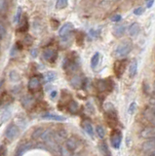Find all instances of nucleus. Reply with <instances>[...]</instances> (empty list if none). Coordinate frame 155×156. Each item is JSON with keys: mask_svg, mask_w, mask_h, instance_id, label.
I'll return each instance as SVG.
<instances>
[{"mask_svg": "<svg viewBox=\"0 0 155 156\" xmlns=\"http://www.w3.org/2000/svg\"><path fill=\"white\" fill-rule=\"evenodd\" d=\"M140 25L137 23H132L130 26H129V29H128V31H129V34L131 36H137V34H139V32H140Z\"/></svg>", "mask_w": 155, "mask_h": 156, "instance_id": "2eb2a0df", "label": "nucleus"}, {"mask_svg": "<svg viewBox=\"0 0 155 156\" xmlns=\"http://www.w3.org/2000/svg\"><path fill=\"white\" fill-rule=\"evenodd\" d=\"M43 132L44 130L42 129V128H37V129L34 130V132L32 133V138L33 140H38L39 138H41V136H42V134H43Z\"/></svg>", "mask_w": 155, "mask_h": 156, "instance_id": "a878e982", "label": "nucleus"}, {"mask_svg": "<svg viewBox=\"0 0 155 156\" xmlns=\"http://www.w3.org/2000/svg\"><path fill=\"white\" fill-rule=\"evenodd\" d=\"M132 51V44L130 42H123L117 46L115 50V56L117 58H124Z\"/></svg>", "mask_w": 155, "mask_h": 156, "instance_id": "f03ea898", "label": "nucleus"}, {"mask_svg": "<svg viewBox=\"0 0 155 156\" xmlns=\"http://www.w3.org/2000/svg\"><path fill=\"white\" fill-rule=\"evenodd\" d=\"M41 138H42L43 141H46V143H52V141H54V132L50 129L44 130Z\"/></svg>", "mask_w": 155, "mask_h": 156, "instance_id": "9b49d317", "label": "nucleus"}, {"mask_svg": "<svg viewBox=\"0 0 155 156\" xmlns=\"http://www.w3.org/2000/svg\"><path fill=\"white\" fill-rule=\"evenodd\" d=\"M68 108H69V112L72 114H76L79 110V105L78 103L75 102V100H71L69 102V105H68Z\"/></svg>", "mask_w": 155, "mask_h": 156, "instance_id": "6ab92c4d", "label": "nucleus"}, {"mask_svg": "<svg viewBox=\"0 0 155 156\" xmlns=\"http://www.w3.org/2000/svg\"><path fill=\"white\" fill-rule=\"evenodd\" d=\"M154 114H155V109H154Z\"/></svg>", "mask_w": 155, "mask_h": 156, "instance_id": "37998d69", "label": "nucleus"}, {"mask_svg": "<svg viewBox=\"0 0 155 156\" xmlns=\"http://www.w3.org/2000/svg\"><path fill=\"white\" fill-rule=\"evenodd\" d=\"M144 116H145L151 123H155V114H154V111H152L151 109L147 108L145 111H144Z\"/></svg>", "mask_w": 155, "mask_h": 156, "instance_id": "5701e85b", "label": "nucleus"}, {"mask_svg": "<svg viewBox=\"0 0 155 156\" xmlns=\"http://www.w3.org/2000/svg\"><path fill=\"white\" fill-rule=\"evenodd\" d=\"M142 149L147 154H152L155 151V140H148L142 145Z\"/></svg>", "mask_w": 155, "mask_h": 156, "instance_id": "39448f33", "label": "nucleus"}, {"mask_svg": "<svg viewBox=\"0 0 155 156\" xmlns=\"http://www.w3.org/2000/svg\"><path fill=\"white\" fill-rule=\"evenodd\" d=\"M56 73L54 71H47L45 74H44V80L47 83H50L52 81H54L56 79Z\"/></svg>", "mask_w": 155, "mask_h": 156, "instance_id": "4be33fe9", "label": "nucleus"}, {"mask_svg": "<svg viewBox=\"0 0 155 156\" xmlns=\"http://www.w3.org/2000/svg\"><path fill=\"white\" fill-rule=\"evenodd\" d=\"M140 136L146 140H155V127H146L142 131Z\"/></svg>", "mask_w": 155, "mask_h": 156, "instance_id": "423d86ee", "label": "nucleus"}, {"mask_svg": "<svg viewBox=\"0 0 155 156\" xmlns=\"http://www.w3.org/2000/svg\"><path fill=\"white\" fill-rule=\"evenodd\" d=\"M125 30H126V27L124 25H118L113 27V35L116 36V37H121L124 33H125Z\"/></svg>", "mask_w": 155, "mask_h": 156, "instance_id": "ddd939ff", "label": "nucleus"}, {"mask_svg": "<svg viewBox=\"0 0 155 156\" xmlns=\"http://www.w3.org/2000/svg\"><path fill=\"white\" fill-rule=\"evenodd\" d=\"M137 62L136 61H134L131 62L130 64V67H129V75L130 77H134L137 73Z\"/></svg>", "mask_w": 155, "mask_h": 156, "instance_id": "412c9836", "label": "nucleus"}, {"mask_svg": "<svg viewBox=\"0 0 155 156\" xmlns=\"http://www.w3.org/2000/svg\"><path fill=\"white\" fill-rule=\"evenodd\" d=\"M113 83L110 79H99L96 82V88L99 93L109 92L112 90Z\"/></svg>", "mask_w": 155, "mask_h": 156, "instance_id": "f257e3e1", "label": "nucleus"}, {"mask_svg": "<svg viewBox=\"0 0 155 156\" xmlns=\"http://www.w3.org/2000/svg\"><path fill=\"white\" fill-rule=\"evenodd\" d=\"M65 146L69 151H74L79 147V141L75 138H69L65 141Z\"/></svg>", "mask_w": 155, "mask_h": 156, "instance_id": "6e6552de", "label": "nucleus"}, {"mask_svg": "<svg viewBox=\"0 0 155 156\" xmlns=\"http://www.w3.org/2000/svg\"><path fill=\"white\" fill-rule=\"evenodd\" d=\"M143 12V9L142 8V7H137V8L136 9H134V14L137 16H140V15H142Z\"/></svg>", "mask_w": 155, "mask_h": 156, "instance_id": "7c9ffc66", "label": "nucleus"}, {"mask_svg": "<svg viewBox=\"0 0 155 156\" xmlns=\"http://www.w3.org/2000/svg\"><path fill=\"white\" fill-rule=\"evenodd\" d=\"M154 4V1L153 0H150V1H146V7L147 8H151Z\"/></svg>", "mask_w": 155, "mask_h": 156, "instance_id": "e433bc0d", "label": "nucleus"}, {"mask_svg": "<svg viewBox=\"0 0 155 156\" xmlns=\"http://www.w3.org/2000/svg\"><path fill=\"white\" fill-rule=\"evenodd\" d=\"M4 33H5V29H4V26L0 23V37H2Z\"/></svg>", "mask_w": 155, "mask_h": 156, "instance_id": "c9c22d12", "label": "nucleus"}, {"mask_svg": "<svg viewBox=\"0 0 155 156\" xmlns=\"http://www.w3.org/2000/svg\"><path fill=\"white\" fill-rule=\"evenodd\" d=\"M135 109H136V103H132L129 107V113L132 114L134 111H135Z\"/></svg>", "mask_w": 155, "mask_h": 156, "instance_id": "473e14b6", "label": "nucleus"}, {"mask_svg": "<svg viewBox=\"0 0 155 156\" xmlns=\"http://www.w3.org/2000/svg\"><path fill=\"white\" fill-rule=\"evenodd\" d=\"M5 4H6L5 1H0V11H1V10L5 7V6H4Z\"/></svg>", "mask_w": 155, "mask_h": 156, "instance_id": "ea45409f", "label": "nucleus"}, {"mask_svg": "<svg viewBox=\"0 0 155 156\" xmlns=\"http://www.w3.org/2000/svg\"><path fill=\"white\" fill-rule=\"evenodd\" d=\"M17 133H18V128H17L14 124H11V125H9V127L6 129L5 137L8 138V140L11 141L16 137Z\"/></svg>", "mask_w": 155, "mask_h": 156, "instance_id": "1a4fd4ad", "label": "nucleus"}, {"mask_svg": "<svg viewBox=\"0 0 155 156\" xmlns=\"http://www.w3.org/2000/svg\"><path fill=\"white\" fill-rule=\"evenodd\" d=\"M154 91H155V83H154Z\"/></svg>", "mask_w": 155, "mask_h": 156, "instance_id": "79ce46f5", "label": "nucleus"}, {"mask_svg": "<svg viewBox=\"0 0 155 156\" xmlns=\"http://www.w3.org/2000/svg\"><path fill=\"white\" fill-rule=\"evenodd\" d=\"M40 86V80L38 77H32L29 81V89L30 91H34Z\"/></svg>", "mask_w": 155, "mask_h": 156, "instance_id": "f8f14e48", "label": "nucleus"}, {"mask_svg": "<svg viewBox=\"0 0 155 156\" xmlns=\"http://www.w3.org/2000/svg\"><path fill=\"white\" fill-rule=\"evenodd\" d=\"M122 141V134L120 133L119 130H113L110 135V144H111L112 147L115 149H118L120 147Z\"/></svg>", "mask_w": 155, "mask_h": 156, "instance_id": "7ed1b4c3", "label": "nucleus"}, {"mask_svg": "<svg viewBox=\"0 0 155 156\" xmlns=\"http://www.w3.org/2000/svg\"><path fill=\"white\" fill-rule=\"evenodd\" d=\"M146 156H154V155L153 154H147Z\"/></svg>", "mask_w": 155, "mask_h": 156, "instance_id": "a19ab883", "label": "nucleus"}, {"mask_svg": "<svg viewBox=\"0 0 155 156\" xmlns=\"http://www.w3.org/2000/svg\"><path fill=\"white\" fill-rule=\"evenodd\" d=\"M43 119H49V120H56V121H64L65 118L64 116L57 115V114H51V113H45L42 115Z\"/></svg>", "mask_w": 155, "mask_h": 156, "instance_id": "dca6fc26", "label": "nucleus"}, {"mask_svg": "<svg viewBox=\"0 0 155 156\" xmlns=\"http://www.w3.org/2000/svg\"><path fill=\"white\" fill-rule=\"evenodd\" d=\"M67 0H58L56 3V7L57 9H64L67 6Z\"/></svg>", "mask_w": 155, "mask_h": 156, "instance_id": "c85d7f7f", "label": "nucleus"}, {"mask_svg": "<svg viewBox=\"0 0 155 156\" xmlns=\"http://www.w3.org/2000/svg\"><path fill=\"white\" fill-rule=\"evenodd\" d=\"M99 146H101V151H102V153L103 156H111V153H110L107 144H106L105 141L102 143Z\"/></svg>", "mask_w": 155, "mask_h": 156, "instance_id": "b1692460", "label": "nucleus"}, {"mask_svg": "<svg viewBox=\"0 0 155 156\" xmlns=\"http://www.w3.org/2000/svg\"><path fill=\"white\" fill-rule=\"evenodd\" d=\"M61 156H70V151L67 147H61Z\"/></svg>", "mask_w": 155, "mask_h": 156, "instance_id": "c756f323", "label": "nucleus"}, {"mask_svg": "<svg viewBox=\"0 0 155 156\" xmlns=\"http://www.w3.org/2000/svg\"><path fill=\"white\" fill-rule=\"evenodd\" d=\"M26 41H27V44H30L32 42V37L30 35H26Z\"/></svg>", "mask_w": 155, "mask_h": 156, "instance_id": "4c0bfd02", "label": "nucleus"}, {"mask_svg": "<svg viewBox=\"0 0 155 156\" xmlns=\"http://www.w3.org/2000/svg\"><path fill=\"white\" fill-rule=\"evenodd\" d=\"M121 19H122V17L120 16V15H114L113 17H111V21H112V22H116V23L120 22V21H121Z\"/></svg>", "mask_w": 155, "mask_h": 156, "instance_id": "2f4dec72", "label": "nucleus"}, {"mask_svg": "<svg viewBox=\"0 0 155 156\" xmlns=\"http://www.w3.org/2000/svg\"><path fill=\"white\" fill-rule=\"evenodd\" d=\"M22 15H23V10H22L20 7H18V9H17V13L15 14V17H14V23H19Z\"/></svg>", "mask_w": 155, "mask_h": 156, "instance_id": "bb28decb", "label": "nucleus"}, {"mask_svg": "<svg viewBox=\"0 0 155 156\" xmlns=\"http://www.w3.org/2000/svg\"><path fill=\"white\" fill-rule=\"evenodd\" d=\"M99 62V53H95V55L91 59V67L92 68L97 67Z\"/></svg>", "mask_w": 155, "mask_h": 156, "instance_id": "393cba45", "label": "nucleus"}, {"mask_svg": "<svg viewBox=\"0 0 155 156\" xmlns=\"http://www.w3.org/2000/svg\"><path fill=\"white\" fill-rule=\"evenodd\" d=\"M5 154H6L5 147L3 146V145H1V146H0V156H5Z\"/></svg>", "mask_w": 155, "mask_h": 156, "instance_id": "f704fd0d", "label": "nucleus"}, {"mask_svg": "<svg viewBox=\"0 0 155 156\" xmlns=\"http://www.w3.org/2000/svg\"><path fill=\"white\" fill-rule=\"evenodd\" d=\"M96 132H97V134H98V136H99V138H102V140H103V138H105V129H103L102 126L98 125V126L96 127Z\"/></svg>", "mask_w": 155, "mask_h": 156, "instance_id": "cd10ccee", "label": "nucleus"}, {"mask_svg": "<svg viewBox=\"0 0 155 156\" xmlns=\"http://www.w3.org/2000/svg\"><path fill=\"white\" fill-rule=\"evenodd\" d=\"M72 29H73V25L71 23H67L60 29L58 34H60L61 37H63V39H64V37H67Z\"/></svg>", "mask_w": 155, "mask_h": 156, "instance_id": "0eeeda50", "label": "nucleus"}, {"mask_svg": "<svg viewBox=\"0 0 155 156\" xmlns=\"http://www.w3.org/2000/svg\"><path fill=\"white\" fill-rule=\"evenodd\" d=\"M57 91H53V92H52L51 93V95H50V97H51V98L52 99H54V98H56V97H57Z\"/></svg>", "mask_w": 155, "mask_h": 156, "instance_id": "58836bf2", "label": "nucleus"}, {"mask_svg": "<svg viewBox=\"0 0 155 156\" xmlns=\"http://www.w3.org/2000/svg\"><path fill=\"white\" fill-rule=\"evenodd\" d=\"M127 67V61L126 60H120L116 61L113 67V70H114V74L116 75L117 78H121L122 75L125 72V69Z\"/></svg>", "mask_w": 155, "mask_h": 156, "instance_id": "20e7f679", "label": "nucleus"}, {"mask_svg": "<svg viewBox=\"0 0 155 156\" xmlns=\"http://www.w3.org/2000/svg\"><path fill=\"white\" fill-rule=\"evenodd\" d=\"M83 129L85 130V132L87 133L89 136L90 137H93L94 136V129H93L92 125L90 122H87V121H85V122H83Z\"/></svg>", "mask_w": 155, "mask_h": 156, "instance_id": "aec40b11", "label": "nucleus"}, {"mask_svg": "<svg viewBox=\"0 0 155 156\" xmlns=\"http://www.w3.org/2000/svg\"><path fill=\"white\" fill-rule=\"evenodd\" d=\"M57 52L53 49H46L43 52V58L46 61H49L51 62H53L57 59Z\"/></svg>", "mask_w": 155, "mask_h": 156, "instance_id": "9d476101", "label": "nucleus"}, {"mask_svg": "<svg viewBox=\"0 0 155 156\" xmlns=\"http://www.w3.org/2000/svg\"><path fill=\"white\" fill-rule=\"evenodd\" d=\"M79 40H80V43H79L78 45H83V42H84V34H82V36H77V43L79 42Z\"/></svg>", "mask_w": 155, "mask_h": 156, "instance_id": "72a5a7b5", "label": "nucleus"}, {"mask_svg": "<svg viewBox=\"0 0 155 156\" xmlns=\"http://www.w3.org/2000/svg\"><path fill=\"white\" fill-rule=\"evenodd\" d=\"M67 137V132L64 130H61L58 132H54V141H61Z\"/></svg>", "mask_w": 155, "mask_h": 156, "instance_id": "f3484780", "label": "nucleus"}, {"mask_svg": "<svg viewBox=\"0 0 155 156\" xmlns=\"http://www.w3.org/2000/svg\"><path fill=\"white\" fill-rule=\"evenodd\" d=\"M70 83H71V85L73 86L74 88H80L82 85H84L83 79H82L80 76H78V75L73 76V77L71 78Z\"/></svg>", "mask_w": 155, "mask_h": 156, "instance_id": "4468645a", "label": "nucleus"}, {"mask_svg": "<svg viewBox=\"0 0 155 156\" xmlns=\"http://www.w3.org/2000/svg\"><path fill=\"white\" fill-rule=\"evenodd\" d=\"M31 148V144H23L22 146H20L18 148V150H17V154L16 156H22L23 154H25L26 152L30 149Z\"/></svg>", "mask_w": 155, "mask_h": 156, "instance_id": "a211bd4d", "label": "nucleus"}]
</instances>
